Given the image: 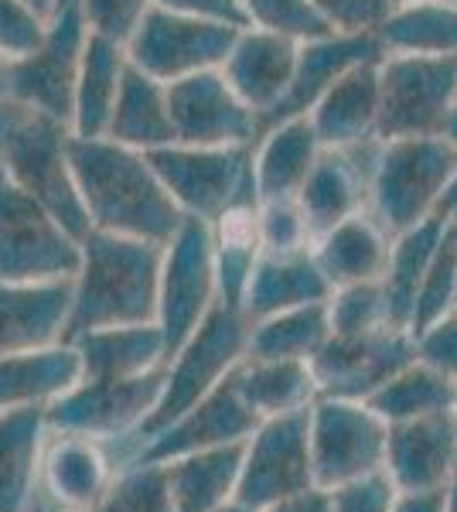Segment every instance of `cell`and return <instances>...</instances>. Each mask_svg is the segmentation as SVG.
<instances>
[{
  "mask_svg": "<svg viewBox=\"0 0 457 512\" xmlns=\"http://www.w3.org/2000/svg\"><path fill=\"white\" fill-rule=\"evenodd\" d=\"M48 444L45 407L0 410V512H31Z\"/></svg>",
  "mask_w": 457,
  "mask_h": 512,
  "instance_id": "cell-26",
  "label": "cell"
},
{
  "mask_svg": "<svg viewBox=\"0 0 457 512\" xmlns=\"http://www.w3.org/2000/svg\"><path fill=\"white\" fill-rule=\"evenodd\" d=\"M382 472L396 492L444 489L457 472V417L454 410L400 420L386 431V465Z\"/></svg>",
  "mask_w": 457,
  "mask_h": 512,
  "instance_id": "cell-18",
  "label": "cell"
},
{
  "mask_svg": "<svg viewBox=\"0 0 457 512\" xmlns=\"http://www.w3.org/2000/svg\"><path fill=\"white\" fill-rule=\"evenodd\" d=\"M123 147H134V151H157V147L174 144V127L168 113V86L157 82L154 76L140 72L137 65L123 69L120 93H116L110 123H106V134Z\"/></svg>",
  "mask_w": 457,
  "mask_h": 512,
  "instance_id": "cell-31",
  "label": "cell"
},
{
  "mask_svg": "<svg viewBox=\"0 0 457 512\" xmlns=\"http://www.w3.org/2000/svg\"><path fill=\"white\" fill-rule=\"evenodd\" d=\"M246 441L191 451L164 461L174 512H215L236 499Z\"/></svg>",
  "mask_w": 457,
  "mask_h": 512,
  "instance_id": "cell-30",
  "label": "cell"
},
{
  "mask_svg": "<svg viewBox=\"0 0 457 512\" xmlns=\"http://www.w3.org/2000/svg\"><path fill=\"white\" fill-rule=\"evenodd\" d=\"M215 301H219V284H215L212 226L185 216L164 243L161 270H157L154 325L164 338V362L188 342V335L202 325Z\"/></svg>",
  "mask_w": 457,
  "mask_h": 512,
  "instance_id": "cell-6",
  "label": "cell"
},
{
  "mask_svg": "<svg viewBox=\"0 0 457 512\" xmlns=\"http://www.w3.org/2000/svg\"><path fill=\"white\" fill-rule=\"evenodd\" d=\"M7 65H11V59H4V55H0V103H4V99H11V79H7Z\"/></svg>",
  "mask_w": 457,
  "mask_h": 512,
  "instance_id": "cell-54",
  "label": "cell"
},
{
  "mask_svg": "<svg viewBox=\"0 0 457 512\" xmlns=\"http://www.w3.org/2000/svg\"><path fill=\"white\" fill-rule=\"evenodd\" d=\"M454 308H457V253H454V226H451V219H447V233L440 239L427 274H423L417 301H413L410 335H417L430 321L451 315Z\"/></svg>",
  "mask_w": 457,
  "mask_h": 512,
  "instance_id": "cell-41",
  "label": "cell"
},
{
  "mask_svg": "<svg viewBox=\"0 0 457 512\" xmlns=\"http://www.w3.org/2000/svg\"><path fill=\"white\" fill-rule=\"evenodd\" d=\"M243 21L249 28H263L273 35H284L294 41H311L328 35L311 0H236Z\"/></svg>",
  "mask_w": 457,
  "mask_h": 512,
  "instance_id": "cell-43",
  "label": "cell"
},
{
  "mask_svg": "<svg viewBox=\"0 0 457 512\" xmlns=\"http://www.w3.org/2000/svg\"><path fill=\"white\" fill-rule=\"evenodd\" d=\"M24 4L35 7L41 18H52V11H55V0H24Z\"/></svg>",
  "mask_w": 457,
  "mask_h": 512,
  "instance_id": "cell-57",
  "label": "cell"
},
{
  "mask_svg": "<svg viewBox=\"0 0 457 512\" xmlns=\"http://www.w3.org/2000/svg\"><path fill=\"white\" fill-rule=\"evenodd\" d=\"M328 31L338 35H376L382 18L389 14L386 0H311Z\"/></svg>",
  "mask_w": 457,
  "mask_h": 512,
  "instance_id": "cell-46",
  "label": "cell"
},
{
  "mask_svg": "<svg viewBox=\"0 0 457 512\" xmlns=\"http://www.w3.org/2000/svg\"><path fill=\"white\" fill-rule=\"evenodd\" d=\"M457 103V59L382 55L376 140L434 137Z\"/></svg>",
  "mask_w": 457,
  "mask_h": 512,
  "instance_id": "cell-9",
  "label": "cell"
},
{
  "mask_svg": "<svg viewBox=\"0 0 457 512\" xmlns=\"http://www.w3.org/2000/svg\"><path fill=\"white\" fill-rule=\"evenodd\" d=\"M69 164L93 229L164 246L185 219L144 151L110 137H69Z\"/></svg>",
  "mask_w": 457,
  "mask_h": 512,
  "instance_id": "cell-1",
  "label": "cell"
},
{
  "mask_svg": "<svg viewBox=\"0 0 457 512\" xmlns=\"http://www.w3.org/2000/svg\"><path fill=\"white\" fill-rule=\"evenodd\" d=\"M263 512H331V495L314 485V489L290 495V499L277 502V506H270Z\"/></svg>",
  "mask_w": 457,
  "mask_h": 512,
  "instance_id": "cell-52",
  "label": "cell"
},
{
  "mask_svg": "<svg viewBox=\"0 0 457 512\" xmlns=\"http://www.w3.org/2000/svg\"><path fill=\"white\" fill-rule=\"evenodd\" d=\"M164 390V366L127 379H79L45 407L48 431L82 434L93 441L134 434Z\"/></svg>",
  "mask_w": 457,
  "mask_h": 512,
  "instance_id": "cell-14",
  "label": "cell"
},
{
  "mask_svg": "<svg viewBox=\"0 0 457 512\" xmlns=\"http://www.w3.org/2000/svg\"><path fill=\"white\" fill-rule=\"evenodd\" d=\"M86 38L89 28L79 14V4L55 7L38 45L7 65L14 103H21L28 113L52 117L69 127Z\"/></svg>",
  "mask_w": 457,
  "mask_h": 512,
  "instance_id": "cell-10",
  "label": "cell"
},
{
  "mask_svg": "<svg viewBox=\"0 0 457 512\" xmlns=\"http://www.w3.org/2000/svg\"><path fill=\"white\" fill-rule=\"evenodd\" d=\"M413 355H417V362L434 369V373L457 379V311L420 328L413 335Z\"/></svg>",
  "mask_w": 457,
  "mask_h": 512,
  "instance_id": "cell-48",
  "label": "cell"
},
{
  "mask_svg": "<svg viewBox=\"0 0 457 512\" xmlns=\"http://www.w3.org/2000/svg\"><path fill=\"white\" fill-rule=\"evenodd\" d=\"M127 69V48L99 35L86 38L76 79V99H72V137H103L110 123L120 79Z\"/></svg>",
  "mask_w": 457,
  "mask_h": 512,
  "instance_id": "cell-35",
  "label": "cell"
},
{
  "mask_svg": "<svg viewBox=\"0 0 457 512\" xmlns=\"http://www.w3.org/2000/svg\"><path fill=\"white\" fill-rule=\"evenodd\" d=\"M451 226H454V253H457V219H451Z\"/></svg>",
  "mask_w": 457,
  "mask_h": 512,
  "instance_id": "cell-59",
  "label": "cell"
},
{
  "mask_svg": "<svg viewBox=\"0 0 457 512\" xmlns=\"http://www.w3.org/2000/svg\"><path fill=\"white\" fill-rule=\"evenodd\" d=\"M382 55L457 59V0H406L376 28Z\"/></svg>",
  "mask_w": 457,
  "mask_h": 512,
  "instance_id": "cell-32",
  "label": "cell"
},
{
  "mask_svg": "<svg viewBox=\"0 0 457 512\" xmlns=\"http://www.w3.org/2000/svg\"><path fill=\"white\" fill-rule=\"evenodd\" d=\"M256 236L263 253H301L311 250V229L294 198L256 202Z\"/></svg>",
  "mask_w": 457,
  "mask_h": 512,
  "instance_id": "cell-44",
  "label": "cell"
},
{
  "mask_svg": "<svg viewBox=\"0 0 457 512\" xmlns=\"http://www.w3.org/2000/svg\"><path fill=\"white\" fill-rule=\"evenodd\" d=\"M307 424H311V407L260 420V427L246 437L243 468H239L232 502L263 512L290 495L314 489Z\"/></svg>",
  "mask_w": 457,
  "mask_h": 512,
  "instance_id": "cell-13",
  "label": "cell"
},
{
  "mask_svg": "<svg viewBox=\"0 0 457 512\" xmlns=\"http://www.w3.org/2000/svg\"><path fill=\"white\" fill-rule=\"evenodd\" d=\"M256 427H260V417H256L253 407L243 400V393H239V386H236V369H232L219 386H212L202 400L191 403L185 414L174 417L168 427H161L157 434L147 437L134 461L161 465V461L181 458V454H191V451L246 441Z\"/></svg>",
  "mask_w": 457,
  "mask_h": 512,
  "instance_id": "cell-17",
  "label": "cell"
},
{
  "mask_svg": "<svg viewBox=\"0 0 457 512\" xmlns=\"http://www.w3.org/2000/svg\"><path fill=\"white\" fill-rule=\"evenodd\" d=\"M417 359L413 335L403 328L382 325L359 335H331L314 352L311 373L318 383V396H342V400H365L376 393L389 376Z\"/></svg>",
  "mask_w": 457,
  "mask_h": 512,
  "instance_id": "cell-16",
  "label": "cell"
},
{
  "mask_svg": "<svg viewBox=\"0 0 457 512\" xmlns=\"http://www.w3.org/2000/svg\"><path fill=\"white\" fill-rule=\"evenodd\" d=\"M454 417H457V379H454Z\"/></svg>",
  "mask_w": 457,
  "mask_h": 512,
  "instance_id": "cell-61",
  "label": "cell"
},
{
  "mask_svg": "<svg viewBox=\"0 0 457 512\" xmlns=\"http://www.w3.org/2000/svg\"><path fill=\"white\" fill-rule=\"evenodd\" d=\"M253 321L243 308H232L226 301H215L202 325L188 335V342L164 362V390L157 396L154 410L137 427V437L147 441L174 417H181L191 403H198L212 386H219L239 362L246 359V342Z\"/></svg>",
  "mask_w": 457,
  "mask_h": 512,
  "instance_id": "cell-4",
  "label": "cell"
},
{
  "mask_svg": "<svg viewBox=\"0 0 457 512\" xmlns=\"http://www.w3.org/2000/svg\"><path fill=\"white\" fill-rule=\"evenodd\" d=\"M260 144L253 151V192L256 202L294 198L301 192L307 171L318 161L321 140L314 134L307 113L280 117L260 130Z\"/></svg>",
  "mask_w": 457,
  "mask_h": 512,
  "instance_id": "cell-23",
  "label": "cell"
},
{
  "mask_svg": "<svg viewBox=\"0 0 457 512\" xmlns=\"http://www.w3.org/2000/svg\"><path fill=\"white\" fill-rule=\"evenodd\" d=\"M215 512H256V509H246V506H239V502H226V506L215 509Z\"/></svg>",
  "mask_w": 457,
  "mask_h": 512,
  "instance_id": "cell-58",
  "label": "cell"
},
{
  "mask_svg": "<svg viewBox=\"0 0 457 512\" xmlns=\"http://www.w3.org/2000/svg\"><path fill=\"white\" fill-rule=\"evenodd\" d=\"M437 216H440V219H457V168H454V175H451V181H447L444 195H440V205H437Z\"/></svg>",
  "mask_w": 457,
  "mask_h": 512,
  "instance_id": "cell-53",
  "label": "cell"
},
{
  "mask_svg": "<svg viewBox=\"0 0 457 512\" xmlns=\"http://www.w3.org/2000/svg\"><path fill=\"white\" fill-rule=\"evenodd\" d=\"M444 512H457V472L447 482V499H444Z\"/></svg>",
  "mask_w": 457,
  "mask_h": 512,
  "instance_id": "cell-56",
  "label": "cell"
},
{
  "mask_svg": "<svg viewBox=\"0 0 457 512\" xmlns=\"http://www.w3.org/2000/svg\"><path fill=\"white\" fill-rule=\"evenodd\" d=\"M72 304V280H0V355H18L62 342Z\"/></svg>",
  "mask_w": 457,
  "mask_h": 512,
  "instance_id": "cell-21",
  "label": "cell"
},
{
  "mask_svg": "<svg viewBox=\"0 0 457 512\" xmlns=\"http://www.w3.org/2000/svg\"><path fill=\"white\" fill-rule=\"evenodd\" d=\"M236 386L260 420L304 410L318 400L307 359H246L236 366Z\"/></svg>",
  "mask_w": 457,
  "mask_h": 512,
  "instance_id": "cell-36",
  "label": "cell"
},
{
  "mask_svg": "<svg viewBox=\"0 0 457 512\" xmlns=\"http://www.w3.org/2000/svg\"><path fill=\"white\" fill-rule=\"evenodd\" d=\"M386 431V420H379L362 400L318 396L311 403V424H307L314 485L331 492L338 485L382 472Z\"/></svg>",
  "mask_w": 457,
  "mask_h": 512,
  "instance_id": "cell-8",
  "label": "cell"
},
{
  "mask_svg": "<svg viewBox=\"0 0 457 512\" xmlns=\"http://www.w3.org/2000/svg\"><path fill=\"white\" fill-rule=\"evenodd\" d=\"M389 239L393 236L369 216V209H362L331 226L328 233L314 236L311 256L331 284V291L348 284H369V280H382Z\"/></svg>",
  "mask_w": 457,
  "mask_h": 512,
  "instance_id": "cell-25",
  "label": "cell"
},
{
  "mask_svg": "<svg viewBox=\"0 0 457 512\" xmlns=\"http://www.w3.org/2000/svg\"><path fill=\"white\" fill-rule=\"evenodd\" d=\"M382 59V55H379ZM379 59H369L348 69L318 96L307 110L321 147L355 151V147L376 144L379 130Z\"/></svg>",
  "mask_w": 457,
  "mask_h": 512,
  "instance_id": "cell-20",
  "label": "cell"
},
{
  "mask_svg": "<svg viewBox=\"0 0 457 512\" xmlns=\"http://www.w3.org/2000/svg\"><path fill=\"white\" fill-rule=\"evenodd\" d=\"M444 499H447V485L430 492H396L389 512H444Z\"/></svg>",
  "mask_w": 457,
  "mask_h": 512,
  "instance_id": "cell-51",
  "label": "cell"
},
{
  "mask_svg": "<svg viewBox=\"0 0 457 512\" xmlns=\"http://www.w3.org/2000/svg\"><path fill=\"white\" fill-rule=\"evenodd\" d=\"M164 246L89 229L79 239V270L62 342L96 328L151 325L157 315V270Z\"/></svg>",
  "mask_w": 457,
  "mask_h": 512,
  "instance_id": "cell-2",
  "label": "cell"
},
{
  "mask_svg": "<svg viewBox=\"0 0 457 512\" xmlns=\"http://www.w3.org/2000/svg\"><path fill=\"white\" fill-rule=\"evenodd\" d=\"M297 45L301 41L243 24L236 31V41H232L226 62H222L219 72L226 76L232 93L260 117V127L284 103L290 79H294Z\"/></svg>",
  "mask_w": 457,
  "mask_h": 512,
  "instance_id": "cell-19",
  "label": "cell"
},
{
  "mask_svg": "<svg viewBox=\"0 0 457 512\" xmlns=\"http://www.w3.org/2000/svg\"><path fill=\"white\" fill-rule=\"evenodd\" d=\"M45 24L48 18H41L24 0H0V55L4 59L28 55L45 35Z\"/></svg>",
  "mask_w": 457,
  "mask_h": 512,
  "instance_id": "cell-47",
  "label": "cell"
},
{
  "mask_svg": "<svg viewBox=\"0 0 457 512\" xmlns=\"http://www.w3.org/2000/svg\"><path fill=\"white\" fill-rule=\"evenodd\" d=\"M31 512H65V509H58V506H52V509H31Z\"/></svg>",
  "mask_w": 457,
  "mask_h": 512,
  "instance_id": "cell-60",
  "label": "cell"
},
{
  "mask_svg": "<svg viewBox=\"0 0 457 512\" xmlns=\"http://www.w3.org/2000/svg\"><path fill=\"white\" fill-rule=\"evenodd\" d=\"M212 226V250H215V284L219 301L243 308V294L260 260V236H256V198L232 205Z\"/></svg>",
  "mask_w": 457,
  "mask_h": 512,
  "instance_id": "cell-37",
  "label": "cell"
},
{
  "mask_svg": "<svg viewBox=\"0 0 457 512\" xmlns=\"http://www.w3.org/2000/svg\"><path fill=\"white\" fill-rule=\"evenodd\" d=\"M440 134H444L457 147V103L451 106V113H447V123H444V130H440Z\"/></svg>",
  "mask_w": 457,
  "mask_h": 512,
  "instance_id": "cell-55",
  "label": "cell"
},
{
  "mask_svg": "<svg viewBox=\"0 0 457 512\" xmlns=\"http://www.w3.org/2000/svg\"><path fill=\"white\" fill-rule=\"evenodd\" d=\"M365 407L386 424L454 410V379L434 373L430 366L413 359L396 376H389L376 393L365 396Z\"/></svg>",
  "mask_w": 457,
  "mask_h": 512,
  "instance_id": "cell-39",
  "label": "cell"
},
{
  "mask_svg": "<svg viewBox=\"0 0 457 512\" xmlns=\"http://www.w3.org/2000/svg\"><path fill=\"white\" fill-rule=\"evenodd\" d=\"M154 7H164V11H178V14H195V18L229 21V24H239V28L246 24L236 0H154Z\"/></svg>",
  "mask_w": 457,
  "mask_h": 512,
  "instance_id": "cell-50",
  "label": "cell"
},
{
  "mask_svg": "<svg viewBox=\"0 0 457 512\" xmlns=\"http://www.w3.org/2000/svg\"><path fill=\"white\" fill-rule=\"evenodd\" d=\"M168 113L174 144L188 147H253L263 130L219 69L168 82Z\"/></svg>",
  "mask_w": 457,
  "mask_h": 512,
  "instance_id": "cell-15",
  "label": "cell"
},
{
  "mask_svg": "<svg viewBox=\"0 0 457 512\" xmlns=\"http://www.w3.org/2000/svg\"><path fill=\"white\" fill-rule=\"evenodd\" d=\"M154 175L181 216L215 222L232 205L256 198L253 147H188L168 144L147 151Z\"/></svg>",
  "mask_w": 457,
  "mask_h": 512,
  "instance_id": "cell-7",
  "label": "cell"
},
{
  "mask_svg": "<svg viewBox=\"0 0 457 512\" xmlns=\"http://www.w3.org/2000/svg\"><path fill=\"white\" fill-rule=\"evenodd\" d=\"M331 512H389L396 499V485L386 472L365 475L359 482H348L331 489Z\"/></svg>",
  "mask_w": 457,
  "mask_h": 512,
  "instance_id": "cell-49",
  "label": "cell"
},
{
  "mask_svg": "<svg viewBox=\"0 0 457 512\" xmlns=\"http://www.w3.org/2000/svg\"><path fill=\"white\" fill-rule=\"evenodd\" d=\"M331 297V284L314 263L311 250L301 253H260L253 274H249L243 311L249 321L270 318L277 311L318 304Z\"/></svg>",
  "mask_w": 457,
  "mask_h": 512,
  "instance_id": "cell-27",
  "label": "cell"
},
{
  "mask_svg": "<svg viewBox=\"0 0 457 512\" xmlns=\"http://www.w3.org/2000/svg\"><path fill=\"white\" fill-rule=\"evenodd\" d=\"M331 338L328 301L301 304L253 321L246 355L249 359H314V352Z\"/></svg>",
  "mask_w": 457,
  "mask_h": 512,
  "instance_id": "cell-38",
  "label": "cell"
},
{
  "mask_svg": "<svg viewBox=\"0 0 457 512\" xmlns=\"http://www.w3.org/2000/svg\"><path fill=\"white\" fill-rule=\"evenodd\" d=\"M113 482L110 461L93 437L58 434L41 454V485L65 512H86Z\"/></svg>",
  "mask_w": 457,
  "mask_h": 512,
  "instance_id": "cell-28",
  "label": "cell"
},
{
  "mask_svg": "<svg viewBox=\"0 0 457 512\" xmlns=\"http://www.w3.org/2000/svg\"><path fill=\"white\" fill-rule=\"evenodd\" d=\"M236 31L239 24L229 21L151 7L134 38L127 41V59L140 72L168 86V82L195 76V72L222 69Z\"/></svg>",
  "mask_w": 457,
  "mask_h": 512,
  "instance_id": "cell-12",
  "label": "cell"
},
{
  "mask_svg": "<svg viewBox=\"0 0 457 512\" xmlns=\"http://www.w3.org/2000/svg\"><path fill=\"white\" fill-rule=\"evenodd\" d=\"M69 137L72 130L65 123L31 113L18 127L7 130L0 168L24 195L35 198L65 233L82 239L93 226H89L86 205L79 198L76 175L69 164Z\"/></svg>",
  "mask_w": 457,
  "mask_h": 512,
  "instance_id": "cell-5",
  "label": "cell"
},
{
  "mask_svg": "<svg viewBox=\"0 0 457 512\" xmlns=\"http://www.w3.org/2000/svg\"><path fill=\"white\" fill-rule=\"evenodd\" d=\"M79 270V239L65 233L31 195L0 168V280H72Z\"/></svg>",
  "mask_w": 457,
  "mask_h": 512,
  "instance_id": "cell-11",
  "label": "cell"
},
{
  "mask_svg": "<svg viewBox=\"0 0 457 512\" xmlns=\"http://www.w3.org/2000/svg\"><path fill=\"white\" fill-rule=\"evenodd\" d=\"M72 345L82 359V379H127L164 366V338L154 321L96 328V332L72 338Z\"/></svg>",
  "mask_w": 457,
  "mask_h": 512,
  "instance_id": "cell-34",
  "label": "cell"
},
{
  "mask_svg": "<svg viewBox=\"0 0 457 512\" xmlns=\"http://www.w3.org/2000/svg\"><path fill=\"white\" fill-rule=\"evenodd\" d=\"M328 321H331V335H359L389 325L382 284L379 280H369V284L335 287L328 297Z\"/></svg>",
  "mask_w": 457,
  "mask_h": 512,
  "instance_id": "cell-42",
  "label": "cell"
},
{
  "mask_svg": "<svg viewBox=\"0 0 457 512\" xmlns=\"http://www.w3.org/2000/svg\"><path fill=\"white\" fill-rule=\"evenodd\" d=\"M82 379V359L72 342L0 355V410L48 407Z\"/></svg>",
  "mask_w": 457,
  "mask_h": 512,
  "instance_id": "cell-29",
  "label": "cell"
},
{
  "mask_svg": "<svg viewBox=\"0 0 457 512\" xmlns=\"http://www.w3.org/2000/svg\"><path fill=\"white\" fill-rule=\"evenodd\" d=\"M444 233H447V219L430 216L389 239L386 270H382L379 284H382V294H386V315L393 328L410 332L413 301H417L423 274H427Z\"/></svg>",
  "mask_w": 457,
  "mask_h": 512,
  "instance_id": "cell-33",
  "label": "cell"
},
{
  "mask_svg": "<svg viewBox=\"0 0 457 512\" xmlns=\"http://www.w3.org/2000/svg\"><path fill=\"white\" fill-rule=\"evenodd\" d=\"M86 512H174L168 492V468L134 461L127 472L113 475L106 492Z\"/></svg>",
  "mask_w": 457,
  "mask_h": 512,
  "instance_id": "cell-40",
  "label": "cell"
},
{
  "mask_svg": "<svg viewBox=\"0 0 457 512\" xmlns=\"http://www.w3.org/2000/svg\"><path fill=\"white\" fill-rule=\"evenodd\" d=\"M382 48L376 35H338V31H328L321 38L301 41L297 45V65H294V79H290V89L280 103V110L273 113V120L280 117H301V113L311 110L318 103V96L331 86L335 79H342L348 69L355 65L379 59ZM263 123V127H267Z\"/></svg>",
  "mask_w": 457,
  "mask_h": 512,
  "instance_id": "cell-24",
  "label": "cell"
},
{
  "mask_svg": "<svg viewBox=\"0 0 457 512\" xmlns=\"http://www.w3.org/2000/svg\"><path fill=\"white\" fill-rule=\"evenodd\" d=\"M76 4L89 35H99L127 48V41L134 38V31L147 18L154 0H76Z\"/></svg>",
  "mask_w": 457,
  "mask_h": 512,
  "instance_id": "cell-45",
  "label": "cell"
},
{
  "mask_svg": "<svg viewBox=\"0 0 457 512\" xmlns=\"http://www.w3.org/2000/svg\"><path fill=\"white\" fill-rule=\"evenodd\" d=\"M454 311H457V308H454Z\"/></svg>",
  "mask_w": 457,
  "mask_h": 512,
  "instance_id": "cell-64",
  "label": "cell"
},
{
  "mask_svg": "<svg viewBox=\"0 0 457 512\" xmlns=\"http://www.w3.org/2000/svg\"><path fill=\"white\" fill-rule=\"evenodd\" d=\"M359 151L362 147H355V151L321 147L318 161L307 171L294 202L304 212L311 239L328 233L331 226H338L342 219L369 205V168L359 164Z\"/></svg>",
  "mask_w": 457,
  "mask_h": 512,
  "instance_id": "cell-22",
  "label": "cell"
},
{
  "mask_svg": "<svg viewBox=\"0 0 457 512\" xmlns=\"http://www.w3.org/2000/svg\"><path fill=\"white\" fill-rule=\"evenodd\" d=\"M389 7H396V4H406V0H386Z\"/></svg>",
  "mask_w": 457,
  "mask_h": 512,
  "instance_id": "cell-63",
  "label": "cell"
},
{
  "mask_svg": "<svg viewBox=\"0 0 457 512\" xmlns=\"http://www.w3.org/2000/svg\"><path fill=\"white\" fill-rule=\"evenodd\" d=\"M369 164V216L389 236L437 216L440 195L457 168V147L444 134L376 140Z\"/></svg>",
  "mask_w": 457,
  "mask_h": 512,
  "instance_id": "cell-3",
  "label": "cell"
},
{
  "mask_svg": "<svg viewBox=\"0 0 457 512\" xmlns=\"http://www.w3.org/2000/svg\"><path fill=\"white\" fill-rule=\"evenodd\" d=\"M65 4H76V0H55V7H65Z\"/></svg>",
  "mask_w": 457,
  "mask_h": 512,
  "instance_id": "cell-62",
  "label": "cell"
}]
</instances>
